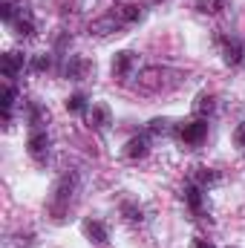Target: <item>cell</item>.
Wrapping results in <instances>:
<instances>
[{"instance_id":"11","label":"cell","mask_w":245,"mask_h":248,"mask_svg":"<svg viewBox=\"0 0 245 248\" xmlns=\"http://www.w3.org/2000/svg\"><path fill=\"white\" fill-rule=\"evenodd\" d=\"M84 234H87L95 246H104V243L110 240L107 225H104V222H98V219H84Z\"/></svg>"},{"instance_id":"6","label":"cell","mask_w":245,"mask_h":248,"mask_svg":"<svg viewBox=\"0 0 245 248\" xmlns=\"http://www.w3.org/2000/svg\"><path fill=\"white\" fill-rule=\"evenodd\" d=\"M92 72V61H87L84 55H69L66 63H63V75L72 78V81H81Z\"/></svg>"},{"instance_id":"4","label":"cell","mask_w":245,"mask_h":248,"mask_svg":"<svg viewBox=\"0 0 245 248\" xmlns=\"http://www.w3.org/2000/svg\"><path fill=\"white\" fill-rule=\"evenodd\" d=\"M26 147H29V156L35 162H46V156H49V136H46V130H32Z\"/></svg>"},{"instance_id":"15","label":"cell","mask_w":245,"mask_h":248,"mask_svg":"<svg viewBox=\"0 0 245 248\" xmlns=\"http://www.w3.org/2000/svg\"><path fill=\"white\" fill-rule=\"evenodd\" d=\"M193 182L199 187H208V185H214V182H219V173L211 170V168H193Z\"/></svg>"},{"instance_id":"2","label":"cell","mask_w":245,"mask_h":248,"mask_svg":"<svg viewBox=\"0 0 245 248\" xmlns=\"http://www.w3.org/2000/svg\"><path fill=\"white\" fill-rule=\"evenodd\" d=\"M176 136L184 144H202L205 136H208V122L205 119H190V122L176 124Z\"/></svg>"},{"instance_id":"16","label":"cell","mask_w":245,"mask_h":248,"mask_svg":"<svg viewBox=\"0 0 245 248\" xmlns=\"http://www.w3.org/2000/svg\"><path fill=\"white\" fill-rule=\"evenodd\" d=\"M184 202L190 205V211H202V187L196 185V182H190V185L184 187Z\"/></svg>"},{"instance_id":"19","label":"cell","mask_w":245,"mask_h":248,"mask_svg":"<svg viewBox=\"0 0 245 248\" xmlns=\"http://www.w3.org/2000/svg\"><path fill=\"white\" fill-rule=\"evenodd\" d=\"M214 107H216V98H214V95H208V93H202V95L196 98V104H193V110H196V116H199V119L211 116V113H214Z\"/></svg>"},{"instance_id":"17","label":"cell","mask_w":245,"mask_h":248,"mask_svg":"<svg viewBox=\"0 0 245 248\" xmlns=\"http://www.w3.org/2000/svg\"><path fill=\"white\" fill-rule=\"evenodd\" d=\"M20 12H23V6L15 3V0H3V3H0V17H3L6 23H15V20L20 17Z\"/></svg>"},{"instance_id":"1","label":"cell","mask_w":245,"mask_h":248,"mask_svg":"<svg viewBox=\"0 0 245 248\" xmlns=\"http://www.w3.org/2000/svg\"><path fill=\"white\" fill-rule=\"evenodd\" d=\"M75 193H78V173L75 170H66V173H61V179L55 182V190H52V214L58 219H61L63 211L72 205Z\"/></svg>"},{"instance_id":"23","label":"cell","mask_w":245,"mask_h":248,"mask_svg":"<svg viewBox=\"0 0 245 248\" xmlns=\"http://www.w3.org/2000/svg\"><path fill=\"white\" fill-rule=\"evenodd\" d=\"M122 211L127 214V219H130V222H144V211H141V208H136V205L124 202V205H122Z\"/></svg>"},{"instance_id":"13","label":"cell","mask_w":245,"mask_h":248,"mask_svg":"<svg viewBox=\"0 0 245 248\" xmlns=\"http://www.w3.org/2000/svg\"><path fill=\"white\" fill-rule=\"evenodd\" d=\"M122 26H124V23L119 20V17H116V12H110L107 17H101V20H95V23H92L90 29H92L95 35H110V32H116V29H122Z\"/></svg>"},{"instance_id":"3","label":"cell","mask_w":245,"mask_h":248,"mask_svg":"<svg viewBox=\"0 0 245 248\" xmlns=\"http://www.w3.org/2000/svg\"><path fill=\"white\" fill-rule=\"evenodd\" d=\"M165 78H168V69H162V66H147V69L138 75V87L147 90V93H159V90L168 87Z\"/></svg>"},{"instance_id":"21","label":"cell","mask_w":245,"mask_h":248,"mask_svg":"<svg viewBox=\"0 0 245 248\" xmlns=\"http://www.w3.org/2000/svg\"><path fill=\"white\" fill-rule=\"evenodd\" d=\"M225 9H231V0H205L202 3V12H208V15H219Z\"/></svg>"},{"instance_id":"5","label":"cell","mask_w":245,"mask_h":248,"mask_svg":"<svg viewBox=\"0 0 245 248\" xmlns=\"http://www.w3.org/2000/svg\"><path fill=\"white\" fill-rule=\"evenodd\" d=\"M138 69V58H136V52H130V49H124V52H116V58H113V75L116 78H130L133 72Z\"/></svg>"},{"instance_id":"26","label":"cell","mask_w":245,"mask_h":248,"mask_svg":"<svg viewBox=\"0 0 245 248\" xmlns=\"http://www.w3.org/2000/svg\"><path fill=\"white\" fill-rule=\"evenodd\" d=\"M190 248H214V243H208V240H202V237H199V240H193V246Z\"/></svg>"},{"instance_id":"9","label":"cell","mask_w":245,"mask_h":248,"mask_svg":"<svg viewBox=\"0 0 245 248\" xmlns=\"http://www.w3.org/2000/svg\"><path fill=\"white\" fill-rule=\"evenodd\" d=\"M150 153V139L147 136H133L127 144H124V156L127 159H144Z\"/></svg>"},{"instance_id":"7","label":"cell","mask_w":245,"mask_h":248,"mask_svg":"<svg viewBox=\"0 0 245 248\" xmlns=\"http://www.w3.org/2000/svg\"><path fill=\"white\" fill-rule=\"evenodd\" d=\"M245 58V46L240 38H222V61L228 66H240Z\"/></svg>"},{"instance_id":"24","label":"cell","mask_w":245,"mask_h":248,"mask_svg":"<svg viewBox=\"0 0 245 248\" xmlns=\"http://www.w3.org/2000/svg\"><path fill=\"white\" fill-rule=\"evenodd\" d=\"M32 69H38V72L52 69V55H35V58H32Z\"/></svg>"},{"instance_id":"8","label":"cell","mask_w":245,"mask_h":248,"mask_svg":"<svg viewBox=\"0 0 245 248\" xmlns=\"http://www.w3.org/2000/svg\"><path fill=\"white\" fill-rule=\"evenodd\" d=\"M87 119H90V127H92V130H107V127L113 124V113H110L107 104H92V107L87 110Z\"/></svg>"},{"instance_id":"20","label":"cell","mask_w":245,"mask_h":248,"mask_svg":"<svg viewBox=\"0 0 245 248\" xmlns=\"http://www.w3.org/2000/svg\"><path fill=\"white\" fill-rule=\"evenodd\" d=\"M66 110H69V113H75V116H78V113H87V110H90L87 95H84V93H72V95L66 98Z\"/></svg>"},{"instance_id":"10","label":"cell","mask_w":245,"mask_h":248,"mask_svg":"<svg viewBox=\"0 0 245 248\" xmlns=\"http://www.w3.org/2000/svg\"><path fill=\"white\" fill-rule=\"evenodd\" d=\"M23 63H26V58H23L20 52H6L3 61H0V72H3V78H15V75L23 69Z\"/></svg>"},{"instance_id":"12","label":"cell","mask_w":245,"mask_h":248,"mask_svg":"<svg viewBox=\"0 0 245 248\" xmlns=\"http://www.w3.org/2000/svg\"><path fill=\"white\" fill-rule=\"evenodd\" d=\"M116 17H119L122 23H138V20L144 17V9H141L138 3H122V6L116 9Z\"/></svg>"},{"instance_id":"25","label":"cell","mask_w":245,"mask_h":248,"mask_svg":"<svg viewBox=\"0 0 245 248\" xmlns=\"http://www.w3.org/2000/svg\"><path fill=\"white\" fill-rule=\"evenodd\" d=\"M234 144H237L240 150H245V122H240L237 130H234Z\"/></svg>"},{"instance_id":"14","label":"cell","mask_w":245,"mask_h":248,"mask_svg":"<svg viewBox=\"0 0 245 248\" xmlns=\"http://www.w3.org/2000/svg\"><path fill=\"white\" fill-rule=\"evenodd\" d=\"M12 26H15V35H17V38H32V35H35V20L29 17L26 9L20 12V17H17Z\"/></svg>"},{"instance_id":"18","label":"cell","mask_w":245,"mask_h":248,"mask_svg":"<svg viewBox=\"0 0 245 248\" xmlns=\"http://www.w3.org/2000/svg\"><path fill=\"white\" fill-rule=\"evenodd\" d=\"M15 104H17V90H15L12 84H6V87H3V119H6V122L12 119Z\"/></svg>"},{"instance_id":"22","label":"cell","mask_w":245,"mask_h":248,"mask_svg":"<svg viewBox=\"0 0 245 248\" xmlns=\"http://www.w3.org/2000/svg\"><path fill=\"white\" fill-rule=\"evenodd\" d=\"M165 133H170V122L168 119H153L147 124V136H165Z\"/></svg>"}]
</instances>
